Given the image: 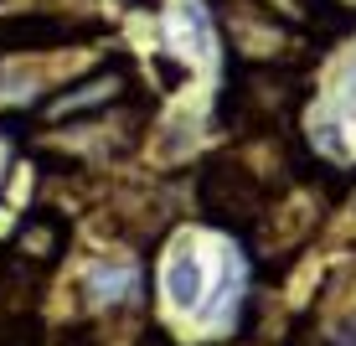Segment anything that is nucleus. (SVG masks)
Listing matches in <instances>:
<instances>
[{"label": "nucleus", "mask_w": 356, "mask_h": 346, "mask_svg": "<svg viewBox=\"0 0 356 346\" xmlns=\"http://www.w3.org/2000/svg\"><path fill=\"white\" fill-rule=\"evenodd\" d=\"M305 104V83L289 63H243L232 68L222 104H217V119L238 134H279L294 125Z\"/></svg>", "instance_id": "obj_1"}, {"label": "nucleus", "mask_w": 356, "mask_h": 346, "mask_svg": "<svg viewBox=\"0 0 356 346\" xmlns=\"http://www.w3.org/2000/svg\"><path fill=\"white\" fill-rule=\"evenodd\" d=\"M196 207H202V217L217 222V228L253 233V222L264 212V187L238 155H217V160H207L202 176H196Z\"/></svg>", "instance_id": "obj_2"}, {"label": "nucleus", "mask_w": 356, "mask_h": 346, "mask_svg": "<svg viewBox=\"0 0 356 346\" xmlns=\"http://www.w3.org/2000/svg\"><path fill=\"white\" fill-rule=\"evenodd\" d=\"M93 31L88 16H57V10H31V16L0 21V52H57Z\"/></svg>", "instance_id": "obj_3"}, {"label": "nucleus", "mask_w": 356, "mask_h": 346, "mask_svg": "<svg viewBox=\"0 0 356 346\" xmlns=\"http://www.w3.org/2000/svg\"><path fill=\"white\" fill-rule=\"evenodd\" d=\"M315 228H321V196H300V202L284 196L279 207H264L259 222H253L264 253H284V258H294V249H300Z\"/></svg>", "instance_id": "obj_4"}, {"label": "nucleus", "mask_w": 356, "mask_h": 346, "mask_svg": "<svg viewBox=\"0 0 356 346\" xmlns=\"http://www.w3.org/2000/svg\"><path fill=\"white\" fill-rule=\"evenodd\" d=\"M67 243H72V228H67L63 212H26L21 228H16V238H10V258L36 269V274H47V269L67 253Z\"/></svg>", "instance_id": "obj_5"}, {"label": "nucleus", "mask_w": 356, "mask_h": 346, "mask_svg": "<svg viewBox=\"0 0 356 346\" xmlns=\"http://www.w3.org/2000/svg\"><path fill=\"white\" fill-rule=\"evenodd\" d=\"M124 88H134L124 68H104L93 72L88 83H78V93H63L57 104H42V119H52V125H72L78 114H104V109H114Z\"/></svg>", "instance_id": "obj_6"}, {"label": "nucleus", "mask_w": 356, "mask_h": 346, "mask_svg": "<svg viewBox=\"0 0 356 346\" xmlns=\"http://www.w3.org/2000/svg\"><path fill=\"white\" fill-rule=\"evenodd\" d=\"M36 305H42V274L16 264V258H6L0 264V320L6 326H26L36 315Z\"/></svg>", "instance_id": "obj_7"}, {"label": "nucleus", "mask_w": 356, "mask_h": 346, "mask_svg": "<svg viewBox=\"0 0 356 346\" xmlns=\"http://www.w3.org/2000/svg\"><path fill=\"white\" fill-rule=\"evenodd\" d=\"M83 284H88V294H98L104 305H129V294H134V264H129V258H98Z\"/></svg>", "instance_id": "obj_8"}, {"label": "nucleus", "mask_w": 356, "mask_h": 346, "mask_svg": "<svg viewBox=\"0 0 356 346\" xmlns=\"http://www.w3.org/2000/svg\"><path fill=\"white\" fill-rule=\"evenodd\" d=\"M165 290L176 294V305H196V294H202V269H196L191 253H176L165 269Z\"/></svg>", "instance_id": "obj_9"}, {"label": "nucleus", "mask_w": 356, "mask_h": 346, "mask_svg": "<svg viewBox=\"0 0 356 346\" xmlns=\"http://www.w3.org/2000/svg\"><path fill=\"white\" fill-rule=\"evenodd\" d=\"M289 346H330V336H321V331H315V326H300V331H289Z\"/></svg>", "instance_id": "obj_10"}, {"label": "nucleus", "mask_w": 356, "mask_h": 346, "mask_svg": "<svg viewBox=\"0 0 356 346\" xmlns=\"http://www.w3.org/2000/svg\"><path fill=\"white\" fill-rule=\"evenodd\" d=\"M42 346H47V341H42ZM52 346H93V341H88V336H78V331H67V336H57Z\"/></svg>", "instance_id": "obj_11"}, {"label": "nucleus", "mask_w": 356, "mask_h": 346, "mask_svg": "<svg viewBox=\"0 0 356 346\" xmlns=\"http://www.w3.org/2000/svg\"><path fill=\"white\" fill-rule=\"evenodd\" d=\"M129 6H140V10H155V6H161V0H129Z\"/></svg>", "instance_id": "obj_12"}]
</instances>
